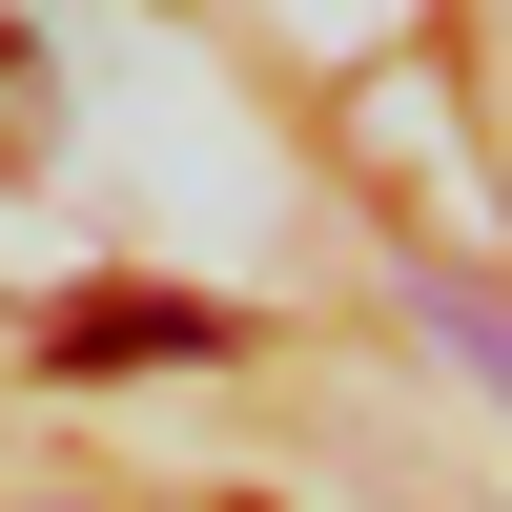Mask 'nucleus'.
<instances>
[{"instance_id": "f257e3e1", "label": "nucleus", "mask_w": 512, "mask_h": 512, "mask_svg": "<svg viewBox=\"0 0 512 512\" xmlns=\"http://www.w3.org/2000/svg\"><path fill=\"white\" fill-rule=\"evenodd\" d=\"M205 349H246V308H205V287H82L41 328V369H205Z\"/></svg>"}, {"instance_id": "f03ea898", "label": "nucleus", "mask_w": 512, "mask_h": 512, "mask_svg": "<svg viewBox=\"0 0 512 512\" xmlns=\"http://www.w3.org/2000/svg\"><path fill=\"white\" fill-rule=\"evenodd\" d=\"M431 328H451V369H492V390H512V287H431Z\"/></svg>"}]
</instances>
